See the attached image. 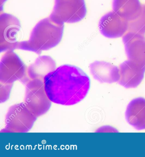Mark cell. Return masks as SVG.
<instances>
[{"mask_svg":"<svg viewBox=\"0 0 145 157\" xmlns=\"http://www.w3.org/2000/svg\"><path fill=\"white\" fill-rule=\"evenodd\" d=\"M46 92L52 102L74 105L83 100L90 87V78L75 66L64 64L50 72L43 79Z\"/></svg>","mask_w":145,"mask_h":157,"instance_id":"cell-1","label":"cell"},{"mask_svg":"<svg viewBox=\"0 0 145 157\" xmlns=\"http://www.w3.org/2000/svg\"><path fill=\"white\" fill-rule=\"evenodd\" d=\"M64 24L60 25L52 22L50 18L41 20L34 27L27 41H18L16 49L32 51L41 54L55 47L63 37Z\"/></svg>","mask_w":145,"mask_h":157,"instance_id":"cell-2","label":"cell"},{"mask_svg":"<svg viewBox=\"0 0 145 157\" xmlns=\"http://www.w3.org/2000/svg\"><path fill=\"white\" fill-rule=\"evenodd\" d=\"M23 84L26 86V105L37 117L45 114L50 110L52 101L46 92L43 79H30L28 77Z\"/></svg>","mask_w":145,"mask_h":157,"instance_id":"cell-3","label":"cell"},{"mask_svg":"<svg viewBox=\"0 0 145 157\" xmlns=\"http://www.w3.org/2000/svg\"><path fill=\"white\" fill-rule=\"evenodd\" d=\"M87 13L84 0H54L52 13L49 17L54 23H77L83 19Z\"/></svg>","mask_w":145,"mask_h":157,"instance_id":"cell-4","label":"cell"},{"mask_svg":"<svg viewBox=\"0 0 145 157\" xmlns=\"http://www.w3.org/2000/svg\"><path fill=\"white\" fill-rule=\"evenodd\" d=\"M38 117L25 103H17L9 109L5 117V127L2 132H26L32 128Z\"/></svg>","mask_w":145,"mask_h":157,"instance_id":"cell-5","label":"cell"},{"mask_svg":"<svg viewBox=\"0 0 145 157\" xmlns=\"http://www.w3.org/2000/svg\"><path fill=\"white\" fill-rule=\"evenodd\" d=\"M27 70L22 60L13 51H9L2 56L0 62V82L13 84L27 77Z\"/></svg>","mask_w":145,"mask_h":157,"instance_id":"cell-6","label":"cell"},{"mask_svg":"<svg viewBox=\"0 0 145 157\" xmlns=\"http://www.w3.org/2000/svg\"><path fill=\"white\" fill-rule=\"evenodd\" d=\"M18 19L12 14L1 13L0 15V51L16 49L17 35L21 29Z\"/></svg>","mask_w":145,"mask_h":157,"instance_id":"cell-7","label":"cell"},{"mask_svg":"<svg viewBox=\"0 0 145 157\" xmlns=\"http://www.w3.org/2000/svg\"><path fill=\"white\" fill-rule=\"evenodd\" d=\"M99 28L100 33L105 37L118 38L123 36L129 31V23L112 11L100 18Z\"/></svg>","mask_w":145,"mask_h":157,"instance_id":"cell-8","label":"cell"},{"mask_svg":"<svg viewBox=\"0 0 145 157\" xmlns=\"http://www.w3.org/2000/svg\"><path fill=\"white\" fill-rule=\"evenodd\" d=\"M123 42L128 60L145 68V35L128 32L123 37Z\"/></svg>","mask_w":145,"mask_h":157,"instance_id":"cell-9","label":"cell"},{"mask_svg":"<svg viewBox=\"0 0 145 157\" xmlns=\"http://www.w3.org/2000/svg\"><path fill=\"white\" fill-rule=\"evenodd\" d=\"M120 78L118 83L126 88H135L141 83L145 68L135 62L128 60L120 64Z\"/></svg>","mask_w":145,"mask_h":157,"instance_id":"cell-10","label":"cell"},{"mask_svg":"<svg viewBox=\"0 0 145 157\" xmlns=\"http://www.w3.org/2000/svg\"><path fill=\"white\" fill-rule=\"evenodd\" d=\"M90 69L94 78L100 83H112L120 80L119 68L109 62L95 61L90 64Z\"/></svg>","mask_w":145,"mask_h":157,"instance_id":"cell-11","label":"cell"},{"mask_svg":"<svg viewBox=\"0 0 145 157\" xmlns=\"http://www.w3.org/2000/svg\"><path fill=\"white\" fill-rule=\"evenodd\" d=\"M126 119L130 125L138 130L145 129V99L136 98L129 102L126 110Z\"/></svg>","mask_w":145,"mask_h":157,"instance_id":"cell-12","label":"cell"},{"mask_svg":"<svg viewBox=\"0 0 145 157\" xmlns=\"http://www.w3.org/2000/svg\"><path fill=\"white\" fill-rule=\"evenodd\" d=\"M56 67V62L51 57L40 56L28 67L27 76L30 79H43L47 75L55 70Z\"/></svg>","mask_w":145,"mask_h":157,"instance_id":"cell-13","label":"cell"},{"mask_svg":"<svg viewBox=\"0 0 145 157\" xmlns=\"http://www.w3.org/2000/svg\"><path fill=\"white\" fill-rule=\"evenodd\" d=\"M112 6L114 12L129 22L138 17L142 5L140 0H113Z\"/></svg>","mask_w":145,"mask_h":157,"instance_id":"cell-14","label":"cell"},{"mask_svg":"<svg viewBox=\"0 0 145 157\" xmlns=\"http://www.w3.org/2000/svg\"><path fill=\"white\" fill-rule=\"evenodd\" d=\"M128 32H133L145 35V4L142 5L141 10L138 17L135 19L129 22Z\"/></svg>","mask_w":145,"mask_h":157,"instance_id":"cell-15","label":"cell"},{"mask_svg":"<svg viewBox=\"0 0 145 157\" xmlns=\"http://www.w3.org/2000/svg\"><path fill=\"white\" fill-rule=\"evenodd\" d=\"M13 84H4L1 83V102H5L9 98Z\"/></svg>","mask_w":145,"mask_h":157,"instance_id":"cell-16","label":"cell"},{"mask_svg":"<svg viewBox=\"0 0 145 157\" xmlns=\"http://www.w3.org/2000/svg\"><path fill=\"white\" fill-rule=\"evenodd\" d=\"M6 1V0H1V7L2 6V4L4 3Z\"/></svg>","mask_w":145,"mask_h":157,"instance_id":"cell-17","label":"cell"}]
</instances>
